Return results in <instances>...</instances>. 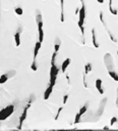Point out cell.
Returning <instances> with one entry per match:
<instances>
[{"label": "cell", "instance_id": "cell-1", "mask_svg": "<svg viewBox=\"0 0 118 131\" xmlns=\"http://www.w3.org/2000/svg\"><path fill=\"white\" fill-rule=\"evenodd\" d=\"M82 2V7L80 8V13H78V28L80 29L82 32V36L84 37V21H86V4H84V0H80Z\"/></svg>", "mask_w": 118, "mask_h": 131}, {"label": "cell", "instance_id": "cell-2", "mask_svg": "<svg viewBox=\"0 0 118 131\" xmlns=\"http://www.w3.org/2000/svg\"><path fill=\"white\" fill-rule=\"evenodd\" d=\"M33 102H34V95L32 94V95H31V100H30V102H28V103L26 104V106L24 108V111H22V115H20V122H18V129H20V128H22V123H24V120L26 119L28 111V109H30V107H31V105H32Z\"/></svg>", "mask_w": 118, "mask_h": 131}, {"label": "cell", "instance_id": "cell-3", "mask_svg": "<svg viewBox=\"0 0 118 131\" xmlns=\"http://www.w3.org/2000/svg\"><path fill=\"white\" fill-rule=\"evenodd\" d=\"M61 68H58L57 66L55 64V62H52L51 63V69H50V84L49 85H52L54 86L56 84V79H57V75L60 71Z\"/></svg>", "mask_w": 118, "mask_h": 131}, {"label": "cell", "instance_id": "cell-4", "mask_svg": "<svg viewBox=\"0 0 118 131\" xmlns=\"http://www.w3.org/2000/svg\"><path fill=\"white\" fill-rule=\"evenodd\" d=\"M13 112H14V105H9L6 108L2 109L1 112H0V120L3 121L7 119L9 116H11Z\"/></svg>", "mask_w": 118, "mask_h": 131}, {"label": "cell", "instance_id": "cell-5", "mask_svg": "<svg viewBox=\"0 0 118 131\" xmlns=\"http://www.w3.org/2000/svg\"><path fill=\"white\" fill-rule=\"evenodd\" d=\"M104 62H105V66L108 70V73L109 72H114L115 71V68H114V60H113V57L110 53H106L104 55Z\"/></svg>", "mask_w": 118, "mask_h": 131}, {"label": "cell", "instance_id": "cell-6", "mask_svg": "<svg viewBox=\"0 0 118 131\" xmlns=\"http://www.w3.org/2000/svg\"><path fill=\"white\" fill-rule=\"evenodd\" d=\"M16 74V71L13 70V71H9V72L1 75V77H0V84H4L9 78H12Z\"/></svg>", "mask_w": 118, "mask_h": 131}, {"label": "cell", "instance_id": "cell-7", "mask_svg": "<svg viewBox=\"0 0 118 131\" xmlns=\"http://www.w3.org/2000/svg\"><path fill=\"white\" fill-rule=\"evenodd\" d=\"M36 22H37V26H38V31L43 30V18L40 11H37L36 14Z\"/></svg>", "mask_w": 118, "mask_h": 131}, {"label": "cell", "instance_id": "cell-8", "mask_svg": "<svg viewBox=\"0 0 118 131\" xmlns=\"http://www.w3.org/2000/svg\"><path fill=\"white\" fill-rule=\"evenodd\" d=\"M92 40H93V45L95 48H99L100 47V43L98 41V38H97V34H96V30L95 29H92Z\"/></svg>", "mask_w": 118, "mask_h": 131}, {"label": "cell", "instance_id": "cell-9", "mask_svg": "<svg viewBox=\"0 0 118 131\" xmlns=\"http://www.w3.org/2000/svg\"><path fill=\"white\" fill-rule=\"evenodd\" d=\"M20 33H22V28H18L16 33L14 34V40H16V46L18 47L20 45Z\"/></svg>", "mask_w": 118, "mask_h": 131}, {"label": "cell", "instance_id": "cell-10", "mask_svg": "<svg viewBox=\"0 0 118 131\" xmlns=\"http://www.w3.org/2000/svg\"><path fill=\"white\" fill-rule=\"evenodd\" d=\"M102 83H103V82H102L101 79H97L96 82H95L96 88L98 89V91H99L100 94H103V93H104V89H103V84H102Z\"/></svg>", "mask_w": 118, "mask_h": 131}, {"label": "cell", "instance_id": "cell-11", "mask_svg": "<svg viewBox=\"0 0 118 131\" xmlns=\"http://www.w3.org/2000/svg\"><path fill=\"white\" fill-rule=\"evenodd\" d=\"M53 87H54V86L49 85V86L47 87V89L45 90V92H44V100H45V101L49 100V97H50V95H51V93H52V91H53Z\"/></svg>", "mask_w": 118, "mask_h": 131}, {"label": "cell", "instance_id": "cell-12", "mask_svg": "<svg viewBox=\"0 0 118 131\" xmlns=\"http://www.w3.org/2000/svg\"><path fill=\"white\" fill-rule=\"evenodd\" d=\"M41 45H42V42L38 41L36 44H35V49H34V57H33V60H37V55L39 53V50L41 48Z\"/></svg>", "mask_w": 118, "mask_h": 131}, {"label": "cell", "instance_id": "cell-13", "mask_svg": "<svg viewBox=\"0 0 118 131\" xmlns=\"http://www.w3.org/2000/svg\"><path fill=\"white\" fill-rule=\"evenodd\" d=\"M70 62H71V59H70L69 57L66 58V59L62 62V64H61V72H62V73H65V72H66V69L69 67Z\"/></svg>", "mask_w": 118, "mask_h": 131}, {"label": "cell", "instance_id": "cell-14", "mask_svg": "<svg viewBox=\"0 0 118 131\" xmlns=\"http://www.w3.org/2000/svg\"><path fill=\"white\" fill-rule=\"evenodd\" d=\"M60 46H61V40H60V38L56 37L55 43H54V52L58 53V50H59V48H60Z\"/></svg>", "mask_w": 118, "mask_h": 131}, {"label": "cell", "instance_id": "cell-15", "mask_svg": "<svg viewBox=\"0 0 118 131\" xmlns=\"http://www.w3.org/2000/svg\"><path fill=\"white\" fill-rule=\"evenodd\" d=\"M109 10H110V12H111L112 14H114V15H117V14H118V10H117L115 7H113V0H109Z\"/></svg>", "mask_w": 118, "mask_h": 131}, {"label": "cell", "instance_id": "cell-16", "mask_svg": "<svg viewBox=\"0 0 118 131\" xmlns=\"http://www.w3.org/2000/svg\"><path fill=\"white\" fill-rule=\"evenodd\" d=\"M60 6H61L60 21H61V22H64V0H60Z\"/></svg>", "mask_w": 118, "mask_h": 131}, {"label": "cell", "instance_id": "cell-17", "mask_svg": "<svg viewBox=\"0 0 118 131\" xmlns=\"http://www.w3.org/2000/svg\"><path fill=\"white\" fill-rule=\"evenodd\" d=\"M106 98L104 101H103V103L101 102V104H100V107H99V111H98V115L99 116H101V115L103 114V111H104V107H105V105H106Z\"/></svg>", "mask_w": 118, "mask_h": 131}, {"label": "cell", "instance_id": "cell-18", "mask_svg": "<svg viewBox=\"0 0 118 131\" xmlns=\"http://www.w3.org/2000/svg\"><path fill=\"white\" fill-rule=\"evenodd\" d=\"M92 69H93V68H92V63H91V62H88V63L84 66V73L88 75V73L92 71Z\"/></svg>", "mask_w": 118, "mask_h": 131}, {"label": "cell", "instance_id": "cell-19", "mask_svg": "<svg viewBox=\"0 0 118 131\" xmlns=\"http://www.w3.org/2000/svg\"><path fill=\"white\" fill-rule=\"evenodd\" d=\"M88 103H86V105H84V106H82V107L80 109V112H78V113L82 115V116L84 114H86V112L88 111Z\"/></svg>", "mask_w": 118, "mask_h": 131}, {"label": "cell", "instance_id": "cell-20", "mask_svg": "<svg viewBox=\"0 0 118 131\" xmlns=\"http://www.w3.org/2000/svg\"><path fill=\"white\" fill-rule=\"evenodd\" d=\"M99 16H100V21L102 22V24L104 25V27L107 29V24H106V22H105V20H104V14H103V11H100Z\"/></svg>", "mask_w": 118, "mask_h": 131}, {"label": "cell", "instance_id": "cell-21", "mask_svg": "<svg viewBox=\"0 0 118 131\" xmlns=\"http://www.w3.org/2000/svg\"><path fill=\"white\" fill-rule=\"evenodd\" d=\"M80 117H82V115H80V113H76V118H74V122H73V124H78V123H80Z\"/></svg>", "mask_w": 118, "mask_h": 131}, {"label": "cell", "instance_id": "cell-22", "mask_svg": "<svg viewBox=\"0 0 118 131\" xmlns=\"http://www.w3.org/2000/svg\"><path fill=\"white\" fill-rule=\"evenodd\" d=\"M31 69L33 71H37L38 70V63H37V60H33L32 64H31Z\"/></svg>", "mask_w": 118, "mask_h": 131}, {"label": "cell", "instance_id": "cell-23", "mask_svg": "<svg viewBox=\"0 0 118 131\" xmlns=\"http://www.w3.org/2000/svg\"><path fill=\"white\" fill-rule=\"evenodd\" d=\"M62 110H63V108H62V107L58 109V111H57V114H56V116H55V120H56V121L59 119V117H60V113L62 112Z\"/></svg>", "mask_w": 118, "mask_h": 131}, {"label": "cell", "instance_id": "cell-24", "mask_svg": "<svg viewBox=\"0 0 118 131\" xmlns=\"http://www.w3.org/2000/svg\"><path fill=\"white\" fill-rule=\"evenodd\" d=\"M116 123H118V119H117L116 117H112L111 120H110V126H113V125L116 124Z\"/></svg>", "mask_w": 118, "mask_h": 131}, {"label": "cell", "instance_id": "cell-25", "mask_svg": "<svg viewBox=\"0 0 118 131\" xmlns=\"http://www.w3.org/2000/svg\"><path fill=\"white\" fill-rule=\"evenodd\" d=\"M14 11H16V14H18V15H22V12H24V10H22V7H16V9H14Z\"/></svg>", "mask_w": 118, "mask_h": 131}, {"label": "cell", "instance_id": "cell-26", "mask_svg": "<svg viewBox=\"0 0 118 131\" xmlns=\"http://www.w3.org/2000/svg\"><path fill=\"white\" fill-rule=\"evenodd\" d=\"M108 34H109V37H110V39H111L113 42H115V43H116V42H117V40H116V38L113 36V34H112V33H111L110 31H108Z\"/></svg>", "mask_w": 118, "mask_h": 131}, {"label": "cell", "instance_id": "cell-27", "mask_svg": "<svg viewBox=\"0 0 118 131\" xmlns=\"http://www.w3.org/2000/svg\"><path fill=\"white\" fill-rule=\"evenodd\" d=\"M68 98H69V94H65V95L63 96V101H62L63 105H65V104L67 103V101H68Z\"/></svg>", "mask_w": 118, "mask_h": 131}, {"label": "cell", "instance_id": "cell-28", "mask_svg": "<svg viewBox=\"0 0 118 131\" xmlns=\"http://www.w3.org/2000/svg\"><path fill=\"white\" fill-rule=\"evenodd\" d=\"M116 107L118 108V88H117V94H116Z\"/></svg>", "mask_w": 118, "mask_h": 131}, {"label": "cell", "instance_id": "cell-29", "mask_svg": "<svg viewBox=\"0 0 118 131\" xmlns=\"http://www.w3.org/2000/svg\"><path fill=\"white\" fill-rule=\"evenodd\" d=\"M65 77H66V79H67V82H68V84L70 83V79H69V76H68V74H66L65 75Z\"/></svg>", "mask_w": 118, "mask_h": 131}, {"label": "cell", "instance_id": "cell-30", "mask_svg": "<svg viewBox=\"0 0 118 131\" xmlns=\"http://www.w3.org/2000/svg\"><path fill=\"white\" fill-rule=\"evenodd\" d=\"M78 13H80V8H78V7H76V14L78 15Z\"/></svg>", "mask_w": 118, "mask_h": 131}, {"label": "cell", "instance_id": "cell-31", "mask_svg": "<svg viewBox=\"0 0 118 131\" xmlns=\"http://www.w3.org/2000/svg\"><path fill=\"white\" fill-rule=\"evenodd\" d=\"M97 1H98L99 3H101V4H102V3H104V1H105V0H97Z\"/></svg>", "mask_w": 118, "mask_h": 131}, {"label": "cell", "instance_id": "cell-32", "mask_svg": "<svg viewBox=\"0 0 118 131\" xmlns=\"http://www.w3.org/2000/svg\"><path fill=\"white\" fill-rule=\"evenodd\" d=\"M117 55H118V50H117Z\"/></svg>", "mask_w": 118, "mask_h": 131}]
</instances>
